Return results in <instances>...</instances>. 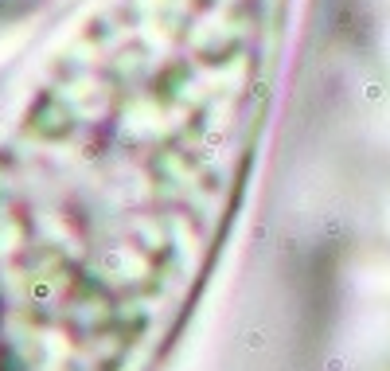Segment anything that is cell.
<instances>
[{
  "instance_id": "obj_2",
  "label": "cell",
  "mask_w": 390,
  "mask_h": 371,
  "mask_svg": "<svg viewBox=\"0 0 390 371\" xmlns=\"http://www.w3.org/2000/svg\"><path fill=\"white\" fill-rule=\"evenodd\" d=\"M51 0H0V28H12L28 16H35L39 8H47Z\"/></svg>"
},
{
  "instance_id": "obj_1",
  "label": "cell",
  "mask_w": 390,
  "mask_h": 371,
  "mask_svg": "<svg viewBox=\"0 0 390 371\" xmlns=\"http://www.w3.org/2000/svg\"><path fill=\"white\" fill-rule=\"evenodd\" d=\"M281 0H90L0 78V371H152L238 215Z\"/></svg>"
}]
</instances>
